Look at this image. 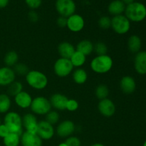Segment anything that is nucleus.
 <instances>
[{
    "mask_svg": "<svg viewBox=\"0 0 146 146\" xmlns=\"http://www.w3.org/2000/svg\"><path fill=\"white\" fill-rule=\"evenodd\" d=\"M113 61L108 54L96 56L91 60L90 67L94 73L98 74H105L109 72L113 68Z\"/></svg>",
    "mask_w": 146,
    "mask_h": 146,
    "instance_id": "1",
    "label": "nucleus"
},
{
    "mask_svg": "<svg viewBox=\"0 0 146 146\" xmlns=\"http://www.w3.org/2000/svg\"><path fill=\"white\" fill-rule=\"evenodd\" d=\"M26 81L31 88L35 90H43L46 88L48 80L44 73L37 70H31L25 76Z\"/></svg>",
    "mask_w": 146,
    "mask_h": 146,
    "instance_id": "2",
    "label": "nucleus"
},
{
    "mask_svg": "<svg viewBox=\"0 0 146 146\" xmlns=\"http://www.w3.org/2000/svg\"><path fill=\"white\" fill-rule=\"evenodd\" d=\"M125 14L130 21L140 22L146 17V7L142 3L134 1L125 7Z\"/></svg>",
    "mask_w": 146,
    "mask_h": 146,
    "instance_id": "3",
    "label": "nucleus"
},
{
    "mask_svg": "<svg viewBox=\"0 0 146 146\" xmlns=\"http://www.w3.org/2000/svg\"><path fill=\"white\" fill-rule=\"evenodd\" d=\"M3 123L7 127L10 133L21 135L23 133L22 118L15 111H9L5 114Z\"/></svg>",
    "mask_w": 146,
    "mask_h": 146,
    "instance_id": "4",
    "label": "nucleus"
},
{
    "mask_svg": "<svg viewBox=\"0 0 146 146\" xmlns=\"http://www.w3.org/2000/svg\"><path fill=\"white\" fill-rule=\"evenodd\" d=\"M30 108L34 115H46L51 111L52 107L48 98L40 96L33 98Z\"/></svg>",
    "mask_w": 146,
    "mask_h": 146,
    "instance_id": "5",
    "label": "nucleus"
},
{
    "mask_svg": "<svg viewBox=\"0 0 146 146\" xmlns=\"http://www.w3.org/2000/svg\"><path fill=\"white\" fill-rule=\"evenodd\" d=\"M74 68L68 58L61 57L58 58L54 64V74L60 78H65L72 74Z\"/></svg>",
    "mask_w": 146,
    "mask_h": 146,
    "instance_id": "6",
    "label": "nucleus"
},
{
    "mask_svg": "<svg viewBox=\"0 0 146 146\" xmlns=\"http://www.w3.org/2000/svg\"><path fill=\"white\" fill-rule=\"evenodd\" d=\"M116 34L123 35L128 33L131 29V21L125 15L114 16L111 19V27Z\"/></svg>",
    "mask_w": 146,
    "mask_h": 146,
    "instance_id": "7",
    "label": "nucleus"
},
{
    "mask_svg": "<svg viewBox=\"0 0 146 146\" xmlns=\"http://www.w3.org/2000/svg\"><path fill=\"white\" fill-rule=\"evenodd\" d=\"M56 9L60 16L68 18L76 11V4L73 0H57Z\"/></svg>",
    "mask_w": 146,
    "mask_h": 146,
    "instance_id": "8",
    "label": "nucleus"
},
{
    "mask_svg": "<svg viewBox=\"0 0 146 146\" xmlns=\"http://www.w3.org/2000/svg\"><path fill=\"white\" fill-rule=\"evenodd\" d=\"M36 134L42 141H48L54 136L55 129L54 125L50 124L45 120L40 121L38 123Z\"/></svg>",
    "mask_w": 146,
    "mask_h": 146,
    "instance_id": "9",
    "label": "nucleus"
},
{
    "mask_svg": "<svg viewBox=\"0 0 146 146\" xmlns=\"http://www.w3.org/2000/svg\"><path fill=\"white\" fill-rule=\"evenodd\" d=\"M75 130L76 126L74 123L70 120H65L58 123L56 129V133L60 138H67L73 135Z\"/></svg>",
    "mask_w": 146,
    "mask_h": 146,
    "instance_id": "10",
    "label": "nucleus"
},
{
    "mask_svg": "<svg viewBox=\"0 0 146 146\" xmlns=\"http://www.w3.org/2000/svg\"><path fill=\"white\" fill-rule=\"evenodd\" d=\"M84 26H85L84 19L79 14H74L67 18L66 27L71 32H80L84 29Z\"/></svg>",
    "mask_w": 146,
    "mask_h": 146,
    "instance_id": "11",
    "label": "nucleus"
},
{
    "mask_svg": "<svg viewBox=\"0 0 146 146\" xmlns=\"http://www.w3.org/2000/svg\"><path fill=\"white\" fill-rule=\"evenodd\" d=\"M98 110L100 113L104 117L113 116L115 113V105L112 100L107 98L100 100L98 104Z\"/></svg>",
    "mask_w": 146,
    "mask_h": 146,
    "instance_id": "12",
    "label": "nucleus"
},
{
    "mask_svg": "<svg viewBox=\"0 0 146 146\" xmlns=\"http://www.w3.org/2000/svg\"><path fill=\"white\" fill-rule=\"evenodd\" d=\"M17 75L12 68L3 66L0 68V86L7 87L16 79Z\"/></svg>",
    "mask_w": 146,
    "mask_h": 146,
    "instance_id": "13",
    "label": "nucleus"
},
{
    "mask_svg": "<svg viewBox=\"0 0 146 146\" xmlns=\"http://www.w3.org/2000/svg\"><path fill=\"white\" fill-rule=\"evenodd\" d=\"M22 146H42L43 141L36 133L24 131L21 135Z\"/></svg>",
    "mask_w": 146,
    "mask_h": 146,
    "instance_id": "14",
    "label": "nucleus"
},
{
    "mask_svg": "<svg viewBox=\"0 0 146 146\" xmlns=\"http://www.w3.org/2000/svg\"><path fill=\"white\" fill-rule=\"evenodd\" d=\"M14 103L19 108L21 109L29 108L31 105L33 98L29 93L22 91L14 97Z\"/></svg>",
    "mask_w": 146,
    "mask_h": 146,
    "instance_id": "15",
    "label": "nucleus"
},
{
    "mask_svg": "<svg viewBox=\"0 0 146 146\" xmlns=\"http://www.w3.org/2000/svg\"><path fill=\"white\" fill-rule=\"evenodd\" d=\"M38 123V119L34 113H29L22 117L23 128L25 129V131L36 133Z\"/></svg>",
    "mask_w": 146,
    "mask_h": 146,
    "instance_id": "16",
    "label": "nucleus"
},
{
    "mask_svg": "<svg viewBox=\"0 0 146 146\" xmlns=\"http://www.w3.org/2000/svg\"><path fill=\"white\" fill-rule=\"evenodd\" d=\"M68 98L62 94H54L50 98L49 101L52 108L57 111L66 110V106Z\"/></svg>",
    "mask_w": 146,
    "mask_h": 146,
    "instance_id": "17",
    "label": "nucleus"
},
{
    "mask_svg": "<svg viewBox=\"0 0 146 146\" xmlns=\"http://www.w3.org/2000/svg\"><path fill=\"white\" fill-rule=\"evenodd\" d=\"M134 67L138 74L141 75L146 74V51L137 53L134 59Z\"/></svg>",
    "mask_w": 146,
    "mask_h": 146,
    "instance_id": "18",
    "label": "nucleus"
},
{
    "mask_svg": "<svg viewBox=\"0 0 146 146\" xmlns=\"http://www.w3.org/2000/svg\"><path fill=\"white\" fill-rule=\"evenodd\" d=\"M120 88L124 94H132L136 88V83L135 79L130 76H123L120 81Z\"/></svg>",
    "mask_w": 146,
    "mask_h": 146,
    "instance_id": "19",
    "label": "nucleus"
},
{
    "mask_svg": "<svg viewBox=\"0 0 146 146\" xmlns=\"http://www.w3.org/2000/svg\"><path fill=\"white\" fill-rule=\"evenodd\" d=\"M75 51L76 47L68 41H63L58 46V52L61 58L69 59Z\"/></svg>",
    "mask_w": 146,
    "mask_h": 146,
    "instance_id": "20",
    "label": "nucleus"
},
{
    "mask_svg": "<svg viewBox=\"0 0 146 146\" xmlns=\"http://www.w3.org/2000/svg\"><path fill=\"white\" fill-rule=\"evenodd\" d=\"M125 4L121 0H114L111 1L108 7V12L114 16L121 15L123 12H125Z\"/></svg>",
    "mask_w": 146,
    "mask_h": 146,
    "instance_id": "21",
    "label": "nucleus"
},
{
    "mask_svg": "<svg viewBox=\"0 0 146 146\" xmlns=\"http://www.w3.org/2000/svg\"><path fill=\"white\" fill-rule=\"evenodd\" d=\"M94 44L88 39H83L77 44L76 50L87 56L94 52Z\"/></svg>",
    "mask_w": 146,
    "mask_h": 146,
    "instance_id": "22",
    "label": "nucleus"
},
{
    "mask_svg": "<svg viewBox=\"0 0 146 146\" xmlns=\"http://www.w3.org/2000/svg\"><path fill=\"white\" fill-rule=\"evenodd\" d=\"M73 80L78 85L85 84L88 80V73L82 68H78L73 71Z\"/></svg>",
    "mask_w": 146,
    "mask_h": 146,
    "instance_id": "23",
    "label": "nucleus"
},
{
    "mask_svg": "<svg viewBox=\"0 0 146 146\" xmlns=\"http://www.w3.org/2000/svg\"><path fill=\"white\" fill-rule=\"evenodd\" d=\"M142 46V41L138 36L132 35L128 40V47L129 51L133 54H137L140 51Z\"/></svg>",
    "mask_w": 146,
    "mask_h": 146,
    "instance_id": "24",
    "label": "nucleus"
},
{
    "mask_svg": "<svg viewBox=\"0 0 146 146\" xmlns=\"http://www.w3.org/2000/svg\"><path fill=\"white\" fill-rule=\"evenodd\" d=\"M69 60L72 64L73 66L78 68H81L85 64L86 61V56L82 53L76 50V51L71 56Z\"/></svg>",
    "mask_w": 146,
    "mask_h": 146,
    "instance_id": "25",
    "label": "nucleus"
},
{
    "mask_svg": "<svg viewBox=\"0 0 146 146\" xmlns=\"http://www.w3.org/2000/svg\"><path fill=\"white\" fill-rule=\"evenodd\" d=\"M21 143V135L14 133H9L3 138L4 146H19Z\"/></svg>",
    "mask_w": 146,
    "mask_h": 146,
    "instance_id": "26",
    "label": "nucleus"
},
{
    "mask_svg": "<svg viewBox=\"0 0 146 146\" xmlns=\"http://www.w3.org/2000/svg\"><path fill=\"white\" fill-rule=\"evenodd\" d=\"M11 106V100L7 94H0V113H7Z\"/></svg>",
    "mask_w": 146,
    "mask_h": 146,
    "instance_id": "27",
    "label": "nucleus"
},
{
    "mask_svg": "<svg viewBox=\"0 0 146 146\" xmlns=\"http://www.w3.org/2000/svg\"><path fill=\"white\" fill-rule=\"evenodd\" d=\"M19 62V55L16 51H9L4 57V63L5 66L13 68Z\"/></svg>",
    "mask_w": 146,
    "mask_h": 146,
    "instance_id": "28",
    "label": "nucleus"
},
{
    "mask_svg": "<svg viewBox=\"0 0 146 146\" xmlns=\"http://www.w3.org/2000/svg\"><path fill=\"white\" fill-rule=\"evenodd\" d=\"M23 91V84L20 81H14L12 84L7 86V94L10 97H14Z\"/></svg>",
    "mask_w": 146,
    "mask_h": 146,
    "instance_id": "29",
    "label": "nucleus"
},
{
    "mask_svg": "<svg viewBox=\"0 0 146 146\" xmlns=\"http://www.w3.org/2000/svg\"><path fill=\"white\" fill-rule=\"evenodd\" d=\"M95 95L99 100L105 99L109 95V89L105 84H99L95 89Z\"/></svg>",
    "mask_w": 146,
    "mask_h": 146,
    "instance_id": "30",
    "label": "nucleus"
},
{
    "mask_svg": "<svg viewBox=\"0 0 146 146\" xmlns=\"http://www.w3.org/2000/svg\"><path fill=\"white\" fill-rule=\"evenodd\" d=\"M12 68L16 75L18 76H26L29 71L27 65H26L25 64H23V63L18 62Z\"/></svg>",
    "mask_w": 146,
    "mask_h": 146,
    "instance_id": "31",
    "label": "nucleus"
},
{
    "mask_svg": "<svg viewBox=\"0 0 146 146\" xmlns=\"http://www.w3.org/2000/svg\"><path fill=\"white\" fill-rule=\"evenodd\" d=\"M60 115L56 111H51L46 115L45 121L53 125L58 123Z\"/></svg>",
    "mask_w": 146,
    "mask_h": 146,
    "instance_id": "32",
    "label": "nucleus"
},
{
    "mask_svg": "<svg viewBox=\"0 0 146 146\" xmlns=\"http://www.w3.org/2000/svg\"><path fill=\"white\" fill-rule=\"evenodd\" d=\"M94 51L96 52L97 56L106 55L108 52V47H107V45L105 43L99 41V42L94 44Z\"/></svg>",
    "mask_w": 146,
    "mask_h": 146,
    "instance_id": "33",
    "label": "nucleus"
},
{
    "mask_svg": "<svg viewBox=\"0 0 146 146\" xmlns=\"http://www.w3.org/2000/svg\"><path fill=\"white\" fill-rule=\"evenodd\" d=\"M98 26L102 29H108L111 27V19L107 16L101 17L98 20Z\"/></svg>",
    "mask_w": 146,
    "mask_h": 146,
    "instance_id": "34",
    "label": "nucleus"
},
{
    "mask_svg": "<svg viewBox=\"0 0 146 146\" xmlns=\"http://www.w3.org/2000/svg\"><path fill=\"white\" fill-rule=\"evenodd\" d=\"M79 107V104L78 102L75 99H68V101L66 103V110L70 112H74V111H77Z\"/></svg>",
    "mask_w": 146,
    "mask_h": 146,
    "instance_id": "35",
    "label": "nucleus"
},
{
    "mask_svg": "<svg viewBox=\"0 0 146 146\" xmlns=\"http://www.w3.org/2000/svg\"><path fill=\"white\" fill-rule=\"evenodd\" d=\"M68 146H81V140L76 136H71L68 137L64 141Z\"/></svg>",
    "mask_w": 146,
    "mask_h": 146,
    "instance_id": "36",
    "label": "nucleus"
},
{
    "mask_svg": "<svg viewBox=\"0 0 146 146\" xmlns=\"http://www.w3.org/2000/svg\"><path fill=\"white\" fill-rule=\"evenodd\" d=\"M25 2L31 9H36L41 6V0H25Z\"/></svg>",
    "mask_w": 146,
    "mask_h": 146,
    "instance_id": "37",
    "label": "nucleus"
},
{
    "mask_svg": "<svg viewBox=\"0 0 146 146\" xmlns=\"http://www.w3.org/2000/svg\"><path fill=\"white\" fill-rule=\"evenodd\" d=\"M9 131L7 128V127L4 125V123H1L0 125V138H4L9 133Z\"/></svg>",
    "mask_w": 146,
    "mask_h": 146,
    "instance_id": "38",
    "label": "nucleus"
},
{
    "mask_svg": "<svg viewBox=\"0 0 146 146\" xmlns=\"http://www.w3.org/2000/svg\"><path fill=\"white\" fill-rule=\"evenodd\" d=\"M56 23L57 25L59 27H61V28H65V27H66L67 25V18L60 16V17L57 19Z\"/></svg>",
    "mask_w": 146,
    "mask_h": 146,
    "instance_id": "39",
    "label": "nucleus"
},
{
    "mask_svg": "<svg viewBox=\"0 0 146 146\" xmlns=\"http://www.w3.org/2000/svg\"><path fill=\"white\" fill-rule=\"evenodd\" d=\"M28 17L30 21H31V22H34V23L37 22V21H38V19H39L38 14H37L35 11H34V10H32V11H31L29 13Z\"/></svg>",
    "mask_w": 146,
    "mask_h": 146,
    "instance_id": "40",
    "label": "nucleus"
},
{
    "mask_svg": "<svg viewBox=\"0 0 146 146\" xmlns=\"http://www.w3.org/2000/svg\"><path fill=\"white\" fill-rule=\"evenodd\" d=\"M9 4V0H0V9L4 8Z\"/></svg>",
    "mask_w": 146,
    "mask_h": 146,
    "instance_id": "41",
    "label": "nucleus"
},
{
    "mask_svg": "<svg viewBox=\"0 0 146 146\" xmlns=\"http://www.w3.org/2000/svg\"><path fill=\"white\" fill-rule=\"evenodd\" d=\"M121 1H122L124 4H126V5H128V4H132L133 2H134L135 0H121Z\"/></svg>",
    "mask_w": 146,
    "mask_h": 146,
    "instance_id": "42",
    "label": "nucleus"
},
{
    "mask_svg": "<svg viewBox=\"0 0 146 146\" xmlns=\"http://www.w3.org/2000/svg\"><path fill=\"white\" fill-rule=\"evenodd\" d=\"M91 146H105L104 144L102 143H94L93 145H91Z\"/></svg>",
    "mask_w": 146,
    "mask_h": 146,
    "instance_id": "43",
    "label": "nucleus"
},
{
    "mask_svg": "<svg viewBox=\"0 0 146 146\" xmlns=\"http://www.w3.org/2000/svg\"><path fill=\"white\" fill-rule=\"evenodd\" d=\"M58 146H68V145H67V144L65 142H63V143H61L58 144Z\"/></svg>",
    "mask_w": 146,
    "mask_h": 146,
    "instance_id": "44",
    "label": "nucleus"
},
{
    "mask_svg": "<svg viewBox=\"0 0 146 146\" xmlns=\"http://www.w3.org/2000/svg\"><path fill=\"white\" fill-rule=\"evenodd\" d=\"M143 146H146V141H145V143H144V144H143Z\"/></svg>",
    "mask_w": 146,
    "mask_h": 146,
    "instance_id": "45",
    "label": "nucleus"
},
{
    "mask_svg": "<svg viewBox=\"0 0 146 146\" xmlns=\"http://www.w3.org/2000/svg\"><path fill=\"white\" fill-rule=\"evenodd\" d=\"M1 123H1V118H0V125H1Z\"/></svg>",
    "mask_w": 146,
    "mask_h": 146,
    "instance_id": "46",
    "label": "nucleus"
},
{
    "mask_svg": "<svg viewBox=\"0 0 146 146\" xmlns=\"http://www.w3.org/2000/svg\"><path fill=\"white\" fill-rule=\"evenodd\" d=\"M0 146H1V145H0Z\"/></svg>",
    "mask_w": 146,
    "mask_h": 146,
    "instance_id": "47",
    "label": "nucleus"
}]
</instances>
